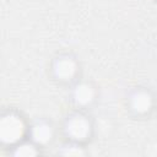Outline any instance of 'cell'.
Returning <instances> with one entry per match:
<instances>
[{"label":"cell","instance_id":"6da1fadb","mask_svg":"<svg viewBox=\"0 0 157 157\" xmlns=\"http://www.w3.org/2000/svg\"><path fill=\"white\" fill-rule=\"evenodd\" d=\"M96 125L88 110L71 108L61 119L59 132L64 141L87 146L94 136Z\"/></svg>","mask_w":157,"mask_h":157},{"label":"cell","instance_id":"7a4b0ae2","mask_svg":"<svg viewBox=\"0 0 157 157\" xmlns=\"http://www.w3.org/2000/svg\"><path fill=\"white\" fill-rule=\"evenodd\" d=\"M48 75L59 86L70 87L82 77V65L72 52H59L49 61Z\"/></svg>","mask_w":157,"mask_h":157},{"label":"cell","instance_id":"3957f363","mask_svg":"<svg viewBox=\"0 0 157 157\" xmlns=\"http://www.w3.org/2000/svg\"><path fill=\"white\" fill-rule=\"evenodd\" d=\"M29 120L16 108L4 109L0 115V145L4 148L28 139Z\"/></svg>","mask_w":157,"mask_h":157},{"label":"cell","instance_id":"277c9868","mask_svg":"<svg viewBox=\"0 0 157 157\" xmlns=\"http://www.w3.org/2000/svg\"><path fill=\"white\" fill-rule=\"evenodd\" d=\"M124 107L128 115L134 119L150 118L157 109V94L148 86L136 85L126 91Z\"/></svg>","mask_w":157,"mask_h":157},{"label":"cell","instance_id":"5b68a950","mask_svg":"<svg viewBox=\"0 0 157 157\" xmlns=\"http://www.w3.org/2000/svg\"><path fill=\"white\" fill-rule=\"evenodd\" d=\"M67 98L72 108L90 110L99 98V88L94 81L81 77L67 87Z\"/></svg>","mask_w":157,"mask_h":157},{"label":"cell","instance_id":"8992f818","mask_svg":"<svg viewBox=\"0 0 157 157\" xmlns=\"http://www.w3.org/2000/svg\"><path fill=\"white\" fill-rule=\"evenodd\" d=\"M58 135H60L59 128L49 118L38 117L29 121L28 139L43 150L52 146L56 141Z\"/></svg>","mask_w":157,"mask_h":157},{"label":"cell","instance_id":"52a82bcc","mask_svg":"<svg viewBox=\"0 0 157 157\" xmlns=\"http://www.w3.org/2000/svg\"><path fill=\"white\" fill-rule=\"evenodd\" d=\"M6 150H7V155L12 157H34L42 155L43 148L36 145L32 140L26 139Z\"/></svg>","mask_w":157,"mask_h":157},{"label":"cell","instance_id":"ba28073f","mask_svg":"<svg viewBox=\"0 0 157 157\" xmlns=\"http://www.w3.org/2000/svg\"><path fill=\"white\" fill-rule=\"evenodd\" d=\"M56 153L64 157H83L87 155V150L85 145L63 141V144L58 147Z\"/></svg>","mask_w":157,"mask_h":157}]
</instances>
